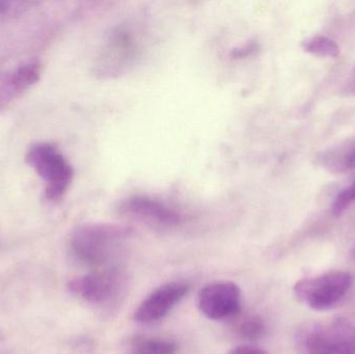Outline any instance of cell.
<instances>
[{"instance_id": "obj_9", "label": "cell", "mask_w": 355, "mask_h": 354, "mask_svg": "<svg viewBox=\"0 0 355 354\" xmlns=\"http://www.w3.org/2000/svg\"><path fill=\"white\" fill-rule=\"evenodd\" d=\"M40 77L41 66L35 62H24L2 75L0 77V112L35 85Z\"/></svg>"}, {"instance_id": "obj_10", "label": "cell", "mask_w": 355, "mask_h": 354, "mask_svg": "<svg viewBox=\"0 0 355 354\" xmlns=\"http://www.w3.org/2000/svg\"><path fill=\"white\" fill-rule=\"evenodd\" d=\"M319 164L327 170L336 174L352 172L355 170V141L321 153Z\"/></svg>"}, {"instance_id": "obj_1", "label": "cell", "mask_w": 355, "mask_h": 354, "mask_svg": "<svg viewBox=\"0 0 355 354\" xmlns=\"http://www.w3.org/2000/svg\"><path fill=\"white\" fill-rule=\"evenodd\" d=\"M297 354H355V324L344 317L306 321L294 334Z\"/></svg>"}, {"instance_id": "obj_13", "label": "cell", "mask_w": 355, "mask_h": 354, "mask_svg": "<svg viewBox=\"0 0 355 354\" xmlns=\"http://www.w3.org/2000/svg\"><path fill=\"white\" fill-rule=\"evenodd\" d=\"M302 47L306 53L321 58H337L341 51L337 42L324 35L308 37L302 42Z\"/></svg>"}, {"instance_id": "obj_4", "label": "cell", "mask_w": 355, "mask_h": 354, "mask_svg": "<svg viewBox=\"0 0 355 354\" xmlns=\"http://www.w3.org/2000/svg\"><path fill=\"white\" fill-rule=\"evenodd\" d=\"M354 284V276L333 270L313 278H302L294 286L296 299L315 311H327L339 305Z\"/></svg>"}, {"instance_id": "obj_7", "label": "cell", "mask_w": 355, "mask_h": 354, "mask_svg": "<svg viewBox=\"0 0 355 354\" xmlns=\"http://www.w3.org/2000/svg\"><path fill=\"white\" fill-rule=\"evenodd\" d=\"M187 283L181 281L166 283L146 297L135 310V319L141 324H152L166 317L186 297Z\"/></svg>"}, {"instance_id": "obj_16", "label": "cell", "mask_w": 355, "mask_h": 354, "mask_svg": "<svg viewBox=\"0 0 355 354\" xmlns=\"http://www.w3.org/2000/svg\"><path fill=\"white\" fill-rule=\"evenodd\" d=\"M37 3L31 1L0 0V18H14V17L21 16L31 10V6Z\"/></svg>"}, {"instance_id": "obj_17", "label": "cell", "mask_w": 355, "mask_h": 354, "mask_svg": "<svg viewBox=\"0 0 355 354\" xmlns=\"http://www.w3.org/2000/svg\"><path fill=\"white\" fill-rule=\"evenodd\" d=\"M342 91L346 96H355V66L346 78L343 87H342Z\"/></svg>"}, {"instance_id": "obj_8", "label": "cell", "mask_w": 355, "mask_h": 354, "mask_svg": "<svg viewBox=\"0 0 355 354\" xmlns=\"http://www.w3.org/2000/svg\"><path fill=\"white\" fill-rule=\"evenodd\" d=\"M123 213L158 228H173L181 222V215L158 200L148 197H129L123 203Z\"/></svg>"}, {"instance_id": "obj_11", "label": "cell", "mask_w": 355, "mask_h": 354, "mask_svg": "<svg viewBox=\"0 0 355 354\" xmlns=\"http://www.w3.org/2000/svg\"><path fill=\"white\" fill-rule=\"evenodd\" d=\"M133 42L135 41L129 31L119 30L114 33L110 39V45L107 46L102 56L103 60H107L108 64L112 60L108 70L112 68V64H116V69H121L127 60L129 62L133 57L135 51Z\"/></svg>"}, {"instance_id": "obj_12", "label": "cell", "mask_w": 355, "mask_h": 354, "mask_svg": "<svg viewBox=\"0 0 355 354\" xmlns=\"http://www.w3.org/2000/svg\"><path fill=\"white\" fill-rule=\"evenodd\" d=\"M176 343L168 339L139 336L129 343V354H177Z\"/></svg>"}, {"instance_id": "obj_15", "label": "cell", "mask_w": 355, "mask_h": 354, "mask_svg": "<svg viewBox=\"0 0 355 354\" xmlns=\"http://www.w3.org/2000/svg\"><path fill=\"white\" fill-rule=\"evenodd\" d=\"M355 203V181L349 186L342 189L331 204V213L335 218L343 215L352 204Z\"/></svg>"}, {"instance_id": "obj_14", "label": "cell", "mask_w": 355, "mask_h": 354, "mask_svg": "<svg viewBox=\"0 0 355 354\" xmlns=\"http://www.w3.org/2000/svg\"><path fill=\"white\" fill-rule=\"evenodd\" d=\"M239 332L242 338L245 340L258 341L266 334V324L262 318L254 316L242 322Z\"/></svg>"}, {"instance_id": "obj_2", "label": "cell", "mask_w": 355, "mask_h": 354, "mask_svg": "<svg viewBox=\"0 0 355 354\" xmlns=\"http://www.w3.org/2000/svg\"><path fill=\"white\" fill-rule=\"evenodd\" d=\"M130 235L128 228L118 224H83L71 235V251L85 265H104Z\"/></svg>"}, {"instance_id": "obj_3", "label": "cell", "mask_w": 355, "mask_h": 354, "mask_svg": "<svg viewBox=\"0 0 355 354\" xmlns=\"http://www.w3.org/2000/svg\"><path fill=\"white\" fill-rule=\"evenodd\" d=\"M25 160L45 183L46 199H62L72 183L74 170L60 150L51 143H35L27 150Z\"/></svg>"}, {"instance_id": "obj_19", "label": "cell", "mask_w": 355, "mask_h": 354, "mask_svg": "<svg viewBox=\"0 0 355 354\" xmlns=\"http://www.w3.org/2000/svg\"><path fill=\"white\" fill-rule=\"evenodd\" d=\"M350 257H352V259L355 261V245H354V247H352V251H350Z\"/></svg>"}, {"instance_id": "obj_18", "label": "cell", "mask_w": 355, "mask_h": 354, "mask_svg": "<svg viewBox=\"0 0 355 354\" xmlns=\"http://www.w3.org/2000/svg\"><path fill=\"white\" fill-rule=\"evenodd\" d=\"M227 354H269L262 349L252 346H238Z\"/></svg>"}, {"instance_id": "obj_6", "label": "cell", "mask_w": 355, "mask_h": 354, "mask_svg": "<svg viewBox=\"0 0 355 354\" xmlns=\"http://www.w3.org/2000/svg\"><path fill=\"white\" fill-rule=\"evenodd\" d=\"M198 303L208 319H227L240 311L241 290L232 282L212 283L200 290Z\"/></svg>"}, {"instance_id": "obj_5", "label": "cell", "mask_w": 355, "mask_h": 354, "mask_svg": "<svg viewBox=\"0 0 355 354\" xmlns=\"http://www.w3.org/2000/svg\"><path fill=\"white\" fill-rule=\"evenodd\" d=\"M126 284L124 272L119 268L97 270L69 283L73 294L93 305L116 301Z\"/></svg>"}]
</instances>
